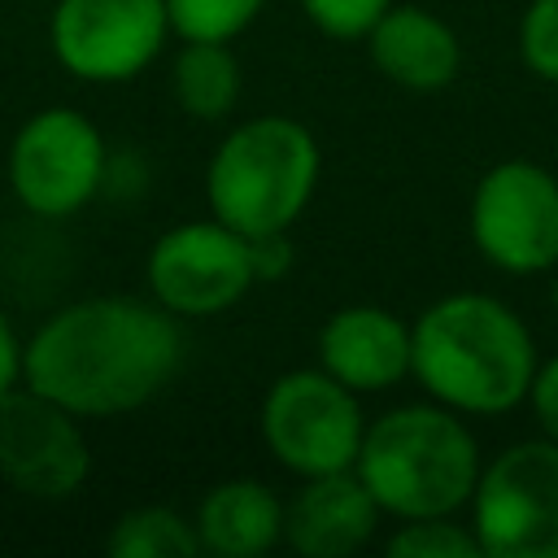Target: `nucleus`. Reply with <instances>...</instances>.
I'll return each mask as SVG.
<instances>
[{
  "instance_id": "1",
  "label": "nucleus",
  "mask_w": 558,
  "mask_h": 558,
  "mask_svg": "<svg viewBox=\"0 0 558 558\" xmlns=\"http://www.w3.org/2000/svg\"><path fill=\"white\" fill-rule=\"evenodd\" d=\"M179 366V318L140 296L74 301L22 344V384L78 418H113L148 405Z\"/></svg>"
},
{
  "instance_id": "2",
  "label": "nucleus",
  "mask_w": 558,
  "mask_h": 558,
  "mask_svg": "<svg viewBox=\"0 0 558 558\" xmlns=\"http://www.w3.org/2000/svg\"><path fill=\"white\" fill-rule=\"evenodd\" d=\"M527 323L488 292H449L410 323V379L458 414H506L536 379Z\"/></svg>"
},
{
  "instance_id": "3",
  "label": "nucleus",
  "mask_w": 558,
  "mask_h": 558,
  "mask_svg": "<svg viewBox=\"0 0 558 558\" xmlns=\"http://www.w3.org/2000/svg\"><path fill=\"white\" fill-rule=\"evenodd\" d=\"M480 445L458 410L440 401H414L366 423L357 449V480L371 488L384 514L427 519L471 506L480 480Z\"/></svg>"
},
{
  "instance_id": "4",
  "label": "nucleus",
  "mask_w": 558,
  "mask_h": 558,
  "mask_svg": "<svg viewBox=\"0 0 558 558\" xmlns=\"http://www.w3.org/2000/svg\"><path fill=\"white\" fill-rule=\"evenodd\" d=\"M318 174L323 153L314 131L296 118L262 113L218 140L205 166V201L240 235H275L305 214Z\"/></svg>"
},
{
  "instance_id": "5",
  "label": "nucleus",
  "mask_w": 558,
  "mask_h": 558,
  "mask_svg": "<svg viewBox=\"0 0 558 558\" xmlns=\"http://www.w3.org/2000/svg\"><path fill=\"white\" fill-rule=\"evenodd\" d=\"M366 418L357 392L323 366L283 371L262 397V445L296 480L349 471L357 462Z\"/></svg>"
},
{
  "instance_id": "6",
  "label": "nucleus",
  "mask_w": 558,
  "mask_h": 558,
  "mask_svg": "<svg viewBox=\"0 0 558 558\" xmlns=\"http://www.w3.org/2000/svg\"><path fill=\"white\" fill-rule=\"evenodd\" d=\"M471 527L484 558H558V440H519L480 466Z\"/></svg>"
},
{
  "instance_id": "7",
  "label": "nucleus",
  "mask_w": 558,
  "mask_h": 558,
  "mask_svg": "<svg viewBox=\"0 0 558 558\" xmlns=\"http://www.w3.org/2000/svg\"><path fill=\"white\" fill-rule=\"evenodd\" d=\"M471 244L506 275H541L558 266V170L510 157L480 174L471 192Z\"/></svg>"
},
{
  "instance_id": "8",
  "label": "nucleus",
  "mask_w": 558,
  "mask_h": 558,
  "mask_svg": "<svg viewBox=\"0 0 558 558\" xmlns=\"http://www.w3.org/2000/svg\"><path fill=\"white\" fill-rule=\"evenodd\" d=\"M105 140L78 109H39L9 144V187L39 218L78 214L105 183Z\"/></svg>"
},
{
  "instance_id": "9",
  "label": "nucleus",
  "mask_w": 558,
  "mask_h": 558,
  "mask_svg": "<svg viewBox=\"0 0 558 558\" xmlns=\"http://www.w3.org/2000/svg\"><path fill=\"white\" fill-rule=\"evenodd\" d=\"M144 270L153 301L166 305L174 318L222 314L257 283L253 240L214 214L161 231L157 244L148 248Z\"/></svg>"
},
{
  "instance_id": "10",
  "label": "nucleus",
  "mask_w": 558,
  "mask_h": 558,
  "mask_svg": "<svg viewBox=\"0 0 558 558\" xmlns=\"http://www.w3.org/2000/svg\"><path fill=\"white\" fill-rule=\"evenodd\" d=\"M166 0H57L52 52L83 83H126L166 48Z\"/></svg>"
},
{
  "instance_id": "11",
  "label": "nucleus",
  "mask_w": 558,
  "mask_h": 558,
  "mask_svg": "<svg viewBox=\"0 0 558 558\" xmlns=\"http://www.w3.org/2000/svg\"><path fill=\"white\" fill-rule=\"evenodd\" d=\"M92 471L87 440L78 432V414L48 401L35 388L0 392V475L26 497L61 501L83 488Z\"/></svg>"
},
{
  "instance_id": "12",
  "label": "nucleus",
  "mask_w": 558,
  "mask_h": 558,
  "mask_svg": "<svg viewBox=\"0 0 558 558\" xmlns=\"http://www.w3.org/2000/svg\"><path fill=\"white\" fill-rule=\"evenodd\" d=\"M318 366L357 397L397 388L410 379V323L384 305H340L318 327Z\"/></svg>"
},
{
  "instance_id": "13",
  "label": "nucleus",
  "mask_w": 558,
  "mask_h": 558,
  "mask_svg": "<svg viewBox=\"0 0 558 558\" xmlns=\"http://www.w3.org/2000/svg\"><path fill=\"white\" fill-rule=\"evenodd\" d=\"M379 519L384 510L353 466L310 475L283 501V541L301 558H349L375 536Z\"/></svg>"
},
{
  "instance_id": "14",
  "label": "nucleus",
  "mask_w": 558,
  "mask_h": 558,
  "mask_svg": "<svg viewBox=\"0 0 558 558\" xmlns=\"http://www.w3.org/2000/svg\"><path fill=\"white\" fill-rule=\"evenodd\" d=\"M371 65L405 92H440L462 70V44L445 17L418 4H392L366 31Z\"/></svg>"
},
{
  "instance_id": "15",
  "label": "nucleus",
  "mask_w": 558,
  "mask_h": 558,
  "mask_svg": "<svg viewBox=\"0 0 558 558\" xmlns=\"http://www.w3.org/2000/svg\"><path fill=\"white\" fill-rule=\"evenodd\" d=\"M192 523L201 536V554L262 558L283 541V501L270 484L253 475H235L201 497Z\"/></svg>"
},
{
  "instance_id": "16",
  "label": "nucleus",
  "mask_w": 558,
  "mask_h": 558,
  "mask_svg": "<svg viewBox=\"0 0 558 558\" xmlns=\"http://www.w3.org/2000/svg\"><path fill=\"white\" fill-rule=\"evenodd\" d=\"M170 87L174 100L187 118L196 122H222L244 92V74L240 61L231 52V44L218 39H183L174 70H170Z\"/></svg>"
},
{
  "instance_id": "17",
  "label": "nucleus",
  "mask_w": 558,
  "mask_h": 558,
  "mask_svg": "<svg viewBox=\"0 0 558 558\" xmlns=\"http://www.w3.org/2000/svg\"><path fill=\"white\" fill-rule=\"evenodd\" d=\"M105 549L113 558H196V523L170 506H135L113 519Z\"/></svg>"
},
{
  "instance_id": "18",
  "label": "nucleus",
  "mask_w": 558,
  "mask_h": 558,
  "mask_svg": "<svg viewBox=\"0 0 558 558\" xmlns=\"http://www.w3.org/2000/svg\"><path fill=\"white\" fill-rule=\"evenodd\" d=\"M392 558H484V545L471 523H458L453 514H427V519H401V527L384 541Z\"/></svg>"
},
{
  "instance_id": "19",
  "label": "nucleus",
  "mask_w": 558,
  "mask_h": 558,
  "mask_svg": "<svg viewBox=\"0 0 558 558\" xmlns=\"http://www.w3.org/2000/svg\"><path fill=\"white\" fill-rule=\"evenodd\" d=\"M266 0H166L170 31L179 39H218L231 44L248 31Z\"/></svg>"
},
{
  "instance_id": "20",
  "label": "nucleus",
  "mask_w": 558,
  "mask_h": 558,
  "mask_svg": "<svg viewBox=\"0 0 558 558\" xmlns=\"http://www.w3.org/2000/svg\"><path fill=\"white\" fill-rule=\"evenodd\" d=\"M519 57L536 78L558 83V0H527L519 17Z\"/></svg>"
},
{
  "instance_id": "21",
  "label": "nucleus",
  "mask_w": 558,
  "mask_h": 558,
  "mask_svg": "<svg viewBox=\"0 0 558 558\" xmlns=\"http://www.w3.org/2000/svg\"><path fill=\"white\" fill-rule=\"evenodd\" d=\"M301 13L327 39H366V31L397 4V0H296Z\"/></svg>"
},
{
  "instance_id": "22",
  "label": "nucleus",
  "mask_w": 558,
  "mask_h": 558,
  "mask_svg": "<svg viewBox=\"0 0 558 558\" xmlns=\"http://www.w3.org/2000/svg\"><path fill=\"white\" fill-rule=\"evenodd\" d=\"M527 405H532V414H536L541 436L558 440V357H549V362H541V366H536V379H532Z\"/></svg>"
},
{
  "instance_id": "23",
  "label": "nucleus",
  "mask_w": 558,
  "mask_h": 558,
  "mask_svg": "<svg viewBox=\"0 0 558 558\" xmlns=\"http://www.w3.org/2000/svg\"><path fill=\"white\" fill-rule=\"evenodd\" d=\"M253 270H257V283L283 279V275L292 270V244H288V231L253 235Z\"/></svg>"
},
{
  "instance_id": "24",
  "label": "nucleus",
  "mask_w": 558,
  "mask_h": 558,
  "mask_svg": "<svg viewBox=\"0 0 558 558\" xmlns=\"http://www.w3.org/2000/svg\"><path fill=\"white\" fill-rule=\"evenodd\" d=\"M17 379H22V344H17L13 323L0 314V392L13 388Z\"/></svg>"
},
{
  "instance_id": "25",
  "label": "nucleus",
  "mask_w": 558,
  "mask_h": 558,
  "mask_svg": "<svg viewBox=\"0 0 558 558\" xmlns=\"http://www.w3.org/2000/svg\"><path fill=\"white\" fill-rule=\"evenodd\" d=\"M549 301H554V314H558V266H554V283H549Z\"/></svg>"
}]
</instances>
